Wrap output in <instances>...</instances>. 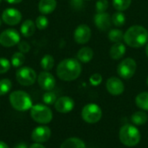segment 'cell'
<instances>
[{
    "instance_id": "cell-20",
    "label": "cell",
    "mask_w": 148,
    "mask_h": 148,
    "mask_svg": "<svg viewBox=\"0 0 148 148\" xmlns=\"http://www.w3.org/2000/svg\"><path fill=\"white\" fill-rule=\"evenodd\" d=\"M76 56L80 62H82L83 63H88L93 59L94 51L90 47H83L79 49Z\"/></svg>"
},
{
    "instance_id": "cell-29",
    "label": "cell",
    "mask_w": 148,
    "mask_h": 148,
    "mask_svg": "<svg viewBox=\"0 0 148 148\" xmlns=\"http://www.w3.org/2000/svg\"><path fill=\"white\" fill-rule=\"evenodd\" d=\"M12 88V83L9 79H3L0 81V95H4L10 92Z\"/></svg>"
},
{
    "instance_id": "cell-32",
    "label": "cell",
    "mask_w": 148,
    "mask_h": 148,
    "mask_svg": "<svg viewBox=\"0 0 148 148\" xmlns=\"http://www.w3.org/2000/svg\"><path fill=\"white\" fill-rule=\"evenodd\" d=\"M108 8V0H98L95 3V9L97 13L106 12Z\"/></svg>"
},
{
    "instance_id": "cell-43",
    "label": "cell",
    "mask_w": 148,
    "mask_h": 148,
    "mask_svg": "<svg viewBox=\"0 0 148 148\" xmlns=\"http://www.w3.org/2000/svg\"><path fill=\"white\" fill-rule=\"evenodd\" d=\"M1 23H2V21H1V19H0V26H1Z\"/></svg>"
},
{
    "instance_id": "cell-12",
    "label": "cell",
    "mask_w": 148,
    "mask_h": 148,
    "mask_svg": "<svg viewBox=\"0 0 148 148\" xmlns=\"http://www.w3.org/2000/svg\"><path fill=\"white\" fill-rule=\"evenodd\" d=\"M106 88L108 93L112 95H120L125 90V86L122 81L118 77H110L108 79L106 83Z\"/></svg>"
},
{
    "instance_id": "cell-36",
    "label": "cell",
    "mask_w": 148,
    "mask_h": 148,
    "mask_svg": "<svg viewBox=\"0 0 148 148\" xmlns=\"http://www.w3.org/2000/svg\"><path fill=\"white\" fill-rule=\"evenodd\" d=\"M71 6L75 10H80L83 6V0H70Z\"/></svg>"
},
{
    "instance_id": "cell-15",
    "label": "cell",
    "mask_w": 148,
    "mask_h": 148,
    "mask_svg": "<svg viewBox=\"0 0 148 148\" xmlns=\"http://www.w3.org/2000/svg\"><path fill=\"white\" fill-rule=\"evenodd\" d=\"M75 107V102L72 98L69 96H62L56 100L55 103V108L56 111L62 114H66L73 110Z\"/></svg>"
},
{
    "instance_id": "cell-4",
    "label": "cell",
    "mask_w": 148,
    "mask_h": 148,
    "mask_svg": "<svg viewBox=\"0 0 148 148\" xmlns=\"http://www.w3.org/2000/svg\"><path fill=\"white\" fill-rule=\"evenodd\" d=\"M10 102L13 108L17 111H26L32 108L30 96L24 91L16 90L10 94Z\"/></svg>"
},
{
    "instance_id": "cell-6",
    "label": "cell",
    "mask_w": 148,
    "mask_h": 148,
    "mask_svg": "<svg viewBox=\"0 0 148 148\" xmlns=\"http://www.w3.org/2000/svg\"><path fill=\"white\" fill-rule=\"evenodd\" d=\"M102 116L101 108L95 103H89L82 108V117L84 121L89 124H95L100 121Z\"/></svg>"
},
{
    "instance_id": "cell-38",
    "label": "cell",
    "mask_w": 148,
    "mask_h": 148,
    "mask_svg": "<svg viewBox=\"0 0 148 148\" xmlns=\"http://www.w3.org/2000/svg\"><path fill=\"white\" fill-rule=\"evenodd\" d=\"M14 148H28V147H27V145H26L25 143L21 142V143L17 144V145H16V146Z\"/></svg>"
},
{
    "instance_id": "cell-42",
    "label": "cell",
    "mask_w": 148,
    "mask_h": 148,
    "mask_svg": "<svg viewBox=\"0 0 148 148\" xmlns=\"http://www.w3.org/2000/svg\"><path fill=\"white\" fill-rule=\"evenodd\" d=\"M147 86H148V76H147Z\"/></svg>"
},
{
    "instance_id": "cell-1",
    "label": "cell",
    "mask_w": 148,
    "mask_h": 148,
    "mask_svg": "<svg viewBox=\"0 0 148 148\" xmlns=\"http://www.w3.org/2000/svg\"><path fill=\"white\" fill-rule=\"evenodd\" d=\"M82 73V65L78 60L67 58L62 60L56 68L57 76L65 82H71L77 79Z\"/></svg>"
},
{
    "instance_id": "cell-3",
    "label": "cell",
    "mask_w": 148,
    "mask_h": 148,
    "mask_svg": "<svg viewBox=\"0 0 148 148\" xmlns=\"http://www.w3.org/2000/svg\"><path fill=\"white\" fill-rule=\"evenodd\" d=\"M119 139L123 145L132 147L139 144L141 139V134L136 127L133 125H125L120 129Z\"/></svg>"
},
{
    "instance_id": "cell-44",
    "label": "cell",
    "mask_w": 148,
    "mask_h": 148,
    "mask_svg": "<svg viewBox=\"0 0 148 148\" xmlns=\"http://www.w3.org/2000/svg\"><path fill=\"white\" fill-rule=\"evenodd\" d=\"M1 2H2V0H0V3H1Z\"/></svg>"
},
{
    "instance_id": "cell-28",
    "label": "cell",
    "mask_w": 148,
    "mask_h": 148,
    "mask_svg": "<svg viewBox=\"0 0 148 148\" xmlns=\"http://www.w3.org/2000/svg\"><path fill=\"white\" fill-rule=\"evenodd\" d=\"M132 3V0H113V5L118 11H124L127 10Z\"/></svg>"
},
{
    "instance_id": "cell-19",
    "label": "cell",
    "mask_w": 148,
    "mask_h": 148,
    "mask_svg": "<svg viewBox=\"0 0 148 148\" xmlns=\"http://www.w3.org/2000/svg\"><path fill=\"white\" fill-rule=\"evenodd\" d=\"M36 23L31 19H27L22 23L21 28H20V31L23 36L29 37L32 35H34V33L36 31Z\"/></svg>"
},
{
    "instance_id": "cell-5",
    "label": "cell",
    "mask_w": 148,
    "mask_h": 148,
    "mask_svg": "<svg viewBox=\"0 0 148 148\" xmlns=\"http://www.w3.org/2000/svg\"><path fill=\"white\" fill-rule=\"evenodd\" d=\"M30 115L35 121L41 124L49 123L53 118L52 111L50 108L41 104L32 106L30 109Z\"/></svg>"
},
{
    "instance_id": "cell-31",
    "label": "cell",
    "mask_w": 148,
    "mask_h": 148,
    "mask_svg": "<svg viewBox=\"0 0 148 148\" xmlns=\"http://www.w3.org/2000/svg\"><path fill=\"white\" fill-rule=\"evenodd\" d=\"M42 101L45 104L47 105H52L55 104L56 101V95L55 93L51 92V91H48L47 93H45L42 96Z\"/></svg>"
},
{
    "instance_id": "cell-45",
    "label": "cell",
    "mask_w": 148,
    "mask_h": 148,
    "mask_svg": "<svg viewBox=\"0 0 148 148\" xmlns=\"http://www.w3.org/2000/svg\"><path fill=\"white\" fill-rule=\"evenodd\" d=\"M86 1H89V0H86Z\"/></svg>"
},
{
    "instance_id": "cell-11",
    "label": "cell",
    "mask_w": 148,
    "mask_h": 148,
    "mask_svg": "<svg viewBox=\"0 0 148 148\" xmlns=\"http://www.w3.org/2000/svg\"><path fill=\"white\" fill-rule=\"evenodd\" d=\"M2 20L8 25H16L22 20V14L15 8H7L2 13Z\"/></svg>"
},
{
    "instance_id": "cell-35",
    "label": "cell",
    "mask_w": 148,
    "mask_h": 148,
    "mask_svg": "<svg viewBox=\"0 0 148 148\" xmlns=\"http://www.w3.org/2000/svg\"><path fill=\"white\" fill-rule=\"evenodd\" d=\"M17 45H18L19 51L23 53V54L27 53V52H29L30 50V45L27 42H25V41H20Z\"/></svg>"
},
{
    "instance_id": "cell-30",
    "label": "cell",
    "mask_w": 148,
    "mask_h": 148,
    "mask_svg": "<svg viewBox=\"0 0 148 148\" xmlns=\"http://www.w3.org/2000/svg\"><path fill=\"white\" fill-rule=\"evenodd\" d=\"M35 23L38 29H45L49 25V20L44 15H42L36 17Z\"/></svg>"
},
{
    "instance_id": "cell-14",
    "label": "cell",
    "mask_w": 148,
    "mask_h": 148,
    "mask_svg": "<svg viewBox=\"0 0 148 148\" xmlns=\"http://www.w3.org/2000/svg\"><path fill=\"white\" fill-rule=\"evenodd\" d=\"M94 22L95 26L102 31H106L111 28L112 25V17L108 13H96L94 17Z\"/></svg>"
},
{
    "instance_id": "cell-39",
    "label": "cell",
    "mask_w": 148,
    "mask_h": 148,
    "mask_svg": "<svg viewBox=\"0 0 148 148\" xmlns=\"http://www.w3.org/2000/svg\"><path fill=\"white\" fill-rule=\"evenodd\" d=\"M23 0H6V2L7 3H11V4H16V3H21Z\"/></svg>"
},
{
    "instance_id": "cell-2",
    "label": "cell",
    "mask_w": 148,
    "mask_h": 148,
    "mask_svg": "<svg viewBox=\"0 0 148 148\" xmlns=\"http://www.w3.org/2000/svg\"><path fill=\"white\" fill-rule=\"evenodd\" d=\"M123 40L131 48H141L148 42V30L141 25H133L124 33Z\"/></svg>"
},
{
    "instance_id": "cell-27",
    "label": "cell",
    "mask_w": 148,
    "mask_h": 148,
    "mask_svg": "<svg viewBox=\"0 0 148 148\" xmlns=\"http://www.w3.org/2000/svg\"><path fill=\"white\" fill-rule=\"evenodd\" d=\"M112 23L116 27H121L126 23V16L122 11H117L112 16Z\"/></svg>"
},
{
    "instance_id": "cell-37",
    "label": "cell",
    "mask_w": 148,
    "mask_h": 148,
    "mask_svg": "<svg viewBox=\"0 0 148 148\" xmlns=\"http://www.w3.org/2000/svg\"><path fill=\"white\" fill-rule=\"evenodd\" d=\"M29 148H45V147H44L42 145H41L40 143H35V144L31 145Z\"/></svg>"
},
{
    "instance_id": "cell-40",
    "label": "cell",
    "mask_w": 148,
    "mask_h": 148,
    "mask_svg": "<svg viewBox=\"0 0 148 148\" xmlns=\"http://www.w3.org/2000/svg\"><path fill=\"white\" fill-rule=\"evenodd\" d=\"M0 148H9V147L3 141H0Z\"/></svg>"
},
{
    "instance_id": "cell-22",
    "label": "cell",
    "mask_w": 148,
    "mask_h": 148,
    "mask_svg": "<svg viewBox=\"0 0 148 148\" xmlns=\"http://www.w3.org/2000/svg\"><path fill=\"white\" fill-rule=\"evenodd\" d=\"M132 122L136 126H141L146 124L148 121V115L144 111L135 112L131 117Z\"/></svg>"
},
{
    "instance_id": "cell-13",
    "label": "cell",
    "mask_w": 148,
    "mask_h": 148,
    "mask_svg": "<svg viewBox=\"0 0 148 148\" xmlns=\"http://www.w3.org/2000/svg\"><path fill=\"white\" fill-rule=\"evenodd\" d=\"M37 82L39 86L46 91L52 90L56 86V79L52 74L48 71H43L37 76Z\"/></svg>"
},
{
    "instance_id": "cell-10",
    "label": "cell",
    "mask_w": 148,
    "mask_h": 148,
    "mask_svg": "<svg viewBox=\"0 0 148 148\" xmlns=\"http://www.w3.org/2000/svg\"><path fill=\"white\" fill-rule=\"evenodd\" d=\"M91 29L87 24H81L77 26L74 32V39L78 44H85L89 42L91 38Z\"/></svg>"
},
{
    "instance_id": "cell-21",
    "label": "cell",
    "mask_w": 148,
    "mask_h": 148,
    "mask_svg": "<svg viewBox=\"0 0 148 148\" xmlns=\"http://www.w3.org/2000/svg\"><path fill=\"white\" fill-rule=\"evenodd\" d=\"M60 148H86V145L79 138H69L62 142Z\"/></svg>"
},
{
    "instance_id": "cell-41",
    "label": "cell",
    "mask_w": 148,
    "mask_h": 148,
    "mask_svg": "<svg viewBox=\"0 0 148 148\" xmlns=\"http://www.w3.org/2000/svg\"><path fill=\"white\" fill-rule=\"evenodd\" d=\"M146 54H147V56L148 57V42L147 43V46H146Z\"/></svg>"
},
{
    "instance_id": "cell-34",
    "label": "cell",
    "mask_w": 148,
    "mask_h": 148,
    "mask_svg": "<svg viewBox=\"0 0 148 148\" xmlns=\"http://www.w3.org/2000/svg\"><path fill=\"white\" fill-rule=\"evenodd\" d=\"M89 82H90L91 85H93V86H98L102 82V76H101V74L95 73V74H94V75H92L90 76Z\"/></svg>"
},
{
    "instance_id": "cell-33",
    "label": "cell",
    "mask_w": 148,
    "mask_h": 148,
    "mask_svg": "<svg viewBox=\"0 0 148 148\" xmlns=\"http://www.w3.org/2000/svg\"><path fill=\"white\" fill-rule=\"evenodd\" d=\"M10 62L6 58H0V74L8 72L10 69Z\"/></svg>"
},
{
    "instance_id": "cell-26",
    "label": "cell",
    "mask_w": 148,
    "mask_h": 148,
    "mask_svg": "<svg viewBox=\"0 0 148 148\" xmlns=\"http://www.w3.org/2000/svg\"><path fill=\"white\" fill-rule=\"evenodd\" d=\"M25 61V56L24 54L22 52H16L12 55L11 56V60H10V63L13 67L15 68H18L20 66H22L23 64Z\"/></svg>"
},
{
    "instance_id": "cell-24",
    "label": "cell",
    "mask_w": 148,
    "mask_h": 148,
    "mask_svg": "<svg viewBox=\"0 0 148 148\" xmlns=\"http://www.w3.org/2000/svg\"><path fill=\"white\" fill-rule=\"evenodd\" d=\"M40 64H41V67L42 68V69H44L45 71H49L53 69V67L55 65L54 57L51 55H45L41 59Z\"/></svg>"
},
{
    "instance_id": "cell-25",
    "label": "cell",
    "mask_w": 148,
    "mask_h": 148,
    "mask_svg": "<svg viewBox=\"0 0 148 148\" xmlns=\"http://www.w3.org/2000/svg\"><path fill=\"white\" fill-rule=\"evenodd\" d=\"M108 39L114 42V43H116V42H121L123 38H124V33L121 30V29H111L109 32H108Z\"/></svg>"
},
{
    "instance_id": "cell-8",
    "label": "cell",
    "mask_w": 148,
    "mask_h": 148,
    "mask_svg": "<svg viewBox=\"0 0 148 148\" xmlns=\"http://www.w3.org/2000/svg\"><path fill=\"white\" fill-rule=\"evenodd\" d=\"M16 78L21 85L30 86L35 83L36 80V74L33 69L29 67H23L16 71Z\"/></svg>"
},
{
    "instance_id": "cell-18",
    "label": "cell",
    "mask_w": 148,
    "mask_h": 148,
    "mask_svg": "<svg viewBox=\"0 0 148 148\" xmlns=\"http://www.w3.org/2000/svg\"><path fill=\"white\" fill-rule=\"evenodd\" d=\"M125 54H126V46L121 42L114 43V45L111 47L109 51L110 57L114 60H120L124 56Z\"/></svg>"
},
{
    "instance_id": "cell-16",
    "label": "cell",
    "mask_w": 148,
    "mask_h": 148,
    "mask_svg": "<svg viewBox=\"0 0 148 148\" xmlns=\"http://www.w3.org/2000/svg\"><path fill=\"white\" fill-rule=\"evenodd\" d=\"M51 135V131L48 127H36L31 134V138L37 143L47 141Z\"/></svg>"
},
{
    "instance_id": "cell-17",
    "label": "cell",
    "mask_w": 148,
    "mask_h": 148,
    "mask_svg": "<svg viewBox=\"0 0 148 148\" xmlns=\"http://www.w3.org/2000/svg\"><path fill=\"white\" fill-rule=\"evenodd\" d=\"M56 0H40L38 3V10L43 15H48L56 10Z\"/></svg>"
},
{
    "instance_id": "cell-9",
    "label": "cell",
    "mask_w": 148,
    "mask_h": 148,
    "mask_svg": "<svg viewBox=\"0 0 148 148\" xmlns=\"http://www.w3.org/2000/svg\"><path fill=\"white\" fill-rule=\"evenodd\" d=\"M20 34L15 29H7L0 34V44L3 47H12L19 43Z\"/></svg>"
},
{
    "instance_id": "cell-23",
    "label": "cell",
    "mask_w": 148,
    "mask_h": 148,
    "mask_svg": "<svg viewBox=\"0 0 148 148\" xmlns=\"http://www.w3.org/2000/svg\"><path fill=\"white\" fill-rule=\"evenodd\" d=\"M137 107L144 111H148V92L140 93L135 98Z\"/></svg>"
},
{
    "instance_id": "cell-7",
    "label": "cell",
    "mask_w": 148,
    "mask_h": 148,
    "mask_svg": "<svg viewBox=\"0 0 148 148\" xmlns=\"http://www.w3.org/2000/svg\"><path fill=\"white\" fill-rule=\"evenodd\" d=\"M136 69H137L136 62L133 58L128 57L124 59L119 63L117 67V73L121 78L128 80L134 75L136 72Z\"/></svg>"
}]
</instances>
